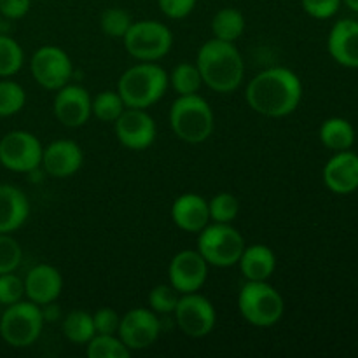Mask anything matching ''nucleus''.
Listing matches in <instances>:
<instances>
[{"label":"nucleus","mask_w":358,"mask_h":358,"mask_svg":"<svg viewBox=\"0 0 358 358\" xmlns=\"http://www.w3.org/2000/svg\"><path fill=\"white\" fill-rule=\"evenodd\" d=\"M23 261V248L10 234L0 233V275L13 273Z\"/></svg>","instance_id":"nucleus-34"},{"label":"nucleus","mask_w":358,"mask_h":358,"mask_svg":"<svg viewBox=\"0 0 358 358\" xmlns=\"http://www.w3.org/2000/svg\"><path fill=\"white\" fill-rule=\"evenodd\" d=\"M87 358H129L131 352L117 334H94L86 345Z\"/></svg>","instance_id":"nucleus-27"},{"label":"nucleus","mask_w":358,"mask_h":358,"mask_svg":"<svg viewBox=\"0 0 358 358\" xmlns=\"http://www.w3.org/2000/svg\"><path fill=\"white\" fill-rule=\"evenodd\" d=\"M161 334L159 315L150 308H133L121 317L117 336L129 352H142L150 348Z\"/></svg>","instance_id":"nucleus-12"},{"label":"nucleus","mask_w":358,"mask_h":358,"mask_svg":"<svg viewBox=\"0 0 358 358\" xmlns=\"http://www.w3.org/2000/svg\"><path fill=\"white\" fill-rule=\"evenodd\" d=\"M341 3V0H301L304 13L315 20H329L336 16Z\"/></svg>","instance_id":"nucleus-36"},{"label":"nucleus","mask_w":358,"mask_h":358,"mask_svg":"<svg viewBox=\"0 0 358 358\" xmlns=\"http://www.w3.org/2000/svg\"><path fill=\"white\" fill-rule=\"evenodd\" d=\"M236 266H240L241 275L247 282H268L276 271V255L268 245H248Z\"/></svg>","instance_id":"nucleus-22"},{"label":"nucleus","mask_w":358,"mask_h":358,"mask_svg":"<svg viewBox=\"0 0 358 358\" xmlns=\"http://www.w3.org/2000/svg\"><path fill=\"white\" fill-rule=\"evenodd\" d=\"M91 94L86 87L79 84H66L59 87L52 100V112L59 124L66 128H80L90 121L91 114Z\"/></svg>","instance_id":"nucleus-15"},{"label":"nucleus","mask_w":358,"mask_h":358,"mask_svg":"<svg viewBox=\"0 0 358 358\" xmlns=\"http://www.w3.org/2000/svg\"><path fill=\"white\" fill-rule=\"evenodd\" d=\"M31 0H0V16L6 20H21L28 14Z\"/></svg>","instance_id":"nucleus-39"},{"label":"nucleus","mask_w":358,"mask_h":358,"mask_svg":"<svg viewBox=\"0 0 358 358\" xmlns=\"http://www.w3.org/2000/svg\"><path fill=\"white\" fill-rule=\"evenodd\" d=\"M171 220L178 229L198 234L210 224L208 201L196 192L180 194L171 205Z\"/></svg>","instance_id":"nucleus-20"},{"label":"nucleus","mask_w":358,"mask_h":358,"mask_svg":"<svg viewBox=\"0 0 358 358\" xmlns=\"http://www.w3.org/2000/svg\"><path fill=\"white\" fill-rule=\"evenodd\" d=\"M318 136L327 149L341 152L352 149L355 143V128L352 122L343 117H329L327 121L322 122Z\"/></svg>","instance_id":"nucleus-23"},{"label":"nucleus","mask_w":358,"mask_h":358,"mask_svg":"<svg viewBox=\"0 0 358 358\" xmlns=\"http://www.w3.org/2000/svg\"><path fill=\"white\" fill-rule=\"evenodd\" d=\"M168 72L156 62H140L129 66L117 80V93L129 108H149L166 93Z\"/></svg>","instance_id":"nucleus-3"},{"label":"nucleus","mask_w":358,"mask_h":358,"mask_svg":"<svg viewBox=\"0 0 358 358\" xmlns=\"http://www.w3.org/2000/svg\"><path fill=\"white\" fill-rule=\"evenodd\" d=\"M41 140L24 129H13L0 138V164L14 173H31L42 164Z\"/></svg>","instance_id":"nucleus-9"},{"label":"nucleus","mask_w":358,"mask_h":358,"mask_svg":"<svg viewBox=\"0 0 358 358\" xmlns=\"http://www.w3.org/2000/svg\"><path fill=\"white\" fill-rule=\"evenodd\" d=\"M198 0H157L159 10L170 20H184L194 10Z\"/></svg>","instance_id":"nucleus-38"},{"label":"nucleus","mask_w":358,"mask_h":358,"mask_svg":"<svg viewBox=\"0 0 358 358\" xmlns=\"http://www.w3.org/2000/svg\"><path fill=\"white\" fill-rule=\"evenodd\" d=\"M27 103V93L23 86L16 80L7 79L0 80V117H10L23 110Z\"/></svg>","instance_id":"nucleus-30"},{"label":"nucleus","mask_w":358,"mask_h":358,"mask_svg":"<svg viewBox=\"0 0 358 358\" xmlns=\"http://www.w3.org/2000/svg\"><path fill=\"white\" fill-rule=\"evenodd\" d=\"M168 83L173 87L175 93L178 96H185V94H194L201 90L203 79L199 73L196 63L182 62L168 73Z\"/></svg>","instance_id":"nucleus-26"},{"label":"nucleus","mask_w":358,"mask_h":358,"mask_svg":"<svg viewBox=\"0 0 358 358\" xmlns=\"http://www.w3.org/2000/svg\"><path fill=\"white\" fill-rule=\"evenodd\" d=\"M180 294L170 283H159L149 292V308L156 315H173Z\"/></svg>","instance_id":"nucleus-33"},{"label":"nucleus","mask_w":358,"mask_h":358,"mask_svg":"<svg viewBox=\"0 0 358 358\" xmlns=\"http://www.w3.org/2000/svg\"><path fill=\"white\" fill-rule=\"evenodd\" d=\"M23 48L9 35L0 34V79L13 77L23 69Z\"/></svg>","instance_id":"nucleus-29"},{"label":"nucleus","mask_w":358,"mask_h":358,"mask_svg":"<svg viewBox=\"0 0 358 358\" xmlns=\"http://www.w3.org/2000/svg\"><path fill=\"white\" fill-rule=\"evenodd\" d=\"M210 264L198 250H180L171 257L168 266L170 285L178 294L199 292L208 280Z\"/></svg>","instance_id":"nucleus-14"},{"label":"nucleus","mask_w":358,"mask_h":358,"mask_svg":"<svg viewBox=\"0 0 358 358\" xmlns=\"http://www.w3.org/2000/svg\"><path fill=\"white\" fill-rule=\"evenodd\" d=\"M44 324L41 306L21 299L6 306L0 317V338L10 348H28L41 338Z\"/></svg>","instance_id":"nucleus-6"},{"label":"nucleus","mask_w":358,"mask_h":358,"mask_svg":"<svg viewBox=\"0 0 358 358\" xmlns=\"http://www.w3.org/2000/svg\"><path fill=\"white\" fill-rule=\"evenodd\" d=\"M93 322L96 334H117L121 315L112 308H100L93 313Z\"/></svg>","instance_id":"nucleus-37"},{"label":"nucleus","mask_w":358,"mask_h":358,"mask_svg":"<svg viewBox=\"0 0 358 358\" xmlns=\"http://www.w3.org/2000/svg\"><path fill=\"white\" fill-rule=\"evenodd\" d=\"M238 310L254 327H273L282 320L285 301L268 282H247L238 296Z\"/></svg>","instance_id":"nucleus-5"},{"label":"nucleus","mask_w":358,"mask_h":358,"mask_svg":"<svg viewBox=\"0 0 358 358\" xmlns=\"http://www.w3.org/2000/svg\"><path fill=\"white\" fill-rule=\"evenodd\" d=\"M324 184L339 196L352 194L358 189V154L352 150L336 152L324 166Z\"/></svg>","instance_id":"nucleus-17"},{"label":"nucleus","mask_w":358,"mask_h":358,"mask_svg":"<svg viewBox=\"0 0 358 358\" xmlns=\"http://www.w3.org/2000/svg\"><path fill=\"white\" fill-rule=\"evenodd\" d=\"M24 297V280L13 273L0 275V304L10 306Z\"/></svg>","instance_id":"nucleus-35"},{"label":"nucleus","mask_w":358,"mask_h":358,"mask_svg":"<svg viewBox=\"0 0 358 358\" xmlns=\"http://www.w3.org/2000/svg\"><path fill=\"white\" fill-rule=\"evenodd\" d=\"M63 290V276L55 266L37 264L24 276V297L44 306L55 303Z\"/></svg>","instance_id":"nucleus-18"},{"label":"nucleus","mask_w":358,"mask_h":358,"mask_svg":"<svg viewBox=\"0 0 358 358\" xmlns=\"http://www.w3.org/2000/svg\"><path fill=\"white\" fill-rule=\"evenodd\" d=\"M177 327L189 338H205L215 329L217 311L208 297L199 292L180 294L173 311Z\"/></svg>","instance_id":"nucleus-11"},{"label":"nucleus","mask_w":358,"mask_h":358,"mask_svg":"<svg viewBox=\"0 0 358 358\" xmlns=\"http://www.w3.org/2000/svg\"><path fill=\"white\" fill-rule=\"evenodd\" d=\"M196 66L203 84L215 93H233L245 79V62L234 42L210 38L199 48Z\"/></svg>","instance_id":"nucleus-2"},{"label":"nucleus","mask_w":358,"mask_h":358,"mask_svg":"<svg viewBox=\"0 0 358 358\" xmlns=\"http://www.w3.org/2000/svg\"><path fill=\"white\" fill-rule=\"evenodd\" d=\"M30 217V201L20 187L0 184V233H14Z\"/></svg>","instance_id":"nucleus-21"},{"label":"nucleus","mask_w":358,"mask_h":358,"mask_svg":"<svg viewBox=\"0 0 358 358\" xmlns=\"http://www.w3.org/2000/svg\"><path fill=\"white\" fill-rule=\"evenodd\" d=\"M133 20L129 13L121 7H108L100 16V28L107 37L122 38L131 27Z\"/></svg>","instance_id":"nucleus-32"},{"label":"nucleus","mask_w":358,"mask_h":358,"mask_svg":"<svg viewBox=\"0 0 358 358\" xmlns=\"http://www.w3.org/2000/svg\"><path fill=\"white\" fill-rule=\"evenodd\" d=\"M114 133L117 142L128 150H145L156 142L157 126L147 108H129L115 119Z\"/></svg>","instance_id":"nucleus-13"},{"label":"nucleus","mask_w":358,"mask_h":358,"mask_svg":"<svg viewBox=\"0 0 358 358\" xmlns=\"http://www.w3.org/2000/svg\"><path fill=\"white\" fill-rule=\"evenodd\" d=\"M122 41L131 58L138 62H157L171 51L173 34L161 21L140 20L133 21Z\"/></svg>","instance_id":"nucleus-8"},{"label":"nucleus","mask_w":358,"mask_h":358,"mask_svg":"<svg viewBox=\"0 0 358 358\" xmlns=\"http://www.w3.org/2000/svg\"><path fill=\"white\" fill-rule=\"evenodd\" d=\"M42 310V317H44V322H56L62 318V310H59V306L55 303H49V304H44V306H41Z\"/></svg>","instance_id":"nucleus-40"},{"label":"nucleus","mask_w":358,"mask_h":358,"mask_svg":"<svg viewBox=\"0 0 358 358\" xmlns=\"http://www.w3.org/2000/svg\"><path fill=\"white\" fill-rule=\"evenodd\" d=\"M126 105L117 91H100L96 96L91 100V114L101 122H112L124 112Z\"/></svg>","instance_id":"nucleus-28"},{"label":"nucleus","mask_w":358,"mask_h":358,"mask_svg":"<svg viewBox=\"0 0 358 358\" xmlns=\"http://www.w3.org/2000/svg\"><path fill=\"white\" fill-rule=\"evenodd\" d=\"M329 55L346 69H358V21L339 20L329 31Z\"/></svg>","instance_id":"nucleus-19"},{"label":"nucleus","mask_w":358,"mask_h":358,"mask_svg":"<svg viewBox=\"0 0 358 358\" xmlns=\"http://www.w3.org/2000/svg\"><path fill=\"white\" fill-rule=\"evenodd\" d=\"M84 152L73 140L59 138L48 143L42 150V164L45 173L55 178H69L83 168Z\"/></svg>","instance_id":"nucleus-16"},{"label":"nucleus","mask_w":358,"mask_h":358,"mask_svg":"<svg viewBox=\"0 0 358 358\" xmlns=\"http://www.w3.org/2000/svg\"><path fill=\"white\" fill-rule=\"evenodd\" d=\"M210 222L219 224H233L240 212V203L238 198L231 192H219L208 201Z\"/></svg>","instance_id":"nucleus-31"},{"label":"nucleus","mask_w":358,"mask_h":358,"mask_svg":"<svg viewBox=\"0 0 358 358\" xmlns=\"http://www.w3.org/2000/svg\"><path fill=\"white\" fill-rule=\"evenodd\" d=\"M170 128L185 143H203L212 136L215 115L198 93L177 96L170 107Z\"/></svg>","instance_id":"nucleus-4"},{"label":"nucleus","mask_w":358,"mask_h":358,"mask_svg":"<svg viewBox=\"0 0 358 358\" xmlns=\"http://www.w3.org/2000/svg\"><path fill=\"white\" fill-rule=\"evenodd\" d=\"M299 76L285 66H271L254 76L245 91L248 107L264 117H287L303 101Z\"/></svg>","instance_id":"nucleus-1"},{"label":"nucleus","mask_w":358,"mask_h":358,"mask_svg":"<svg viewBox=\"0 0 358 358\" xmlns=\"http://www.w3.org/2000/svg\"><path fill=\"white\" fill-rule=\"evenodd\" d=\"M63 336L69 339L72 345H84L90 343V339L96 334L94 331L93 315L84 310H73L63 318L62 325Z\"/></svg>","instance_id":"nucleus-25"},{"label":"nucleus","mask_w":358,"mask_h":358,"mask_svg":"<svg viewBox=\"0 0 358 358\" xmlns=\"http://www.w3.org/2000/svg\"><path fill=\"white\" fill-rule=\"evenodd\" d=\"M348 9H352L353 13H358V0H341Z\"/></svg>","instance_id":"nucleus-41"},{"label":"nucleus","mask_w":358,"mask_h":358,"mask_svg":"<svg viewBox=\"0 0 358 358\" xmlns=\"http://www.w3.org/2000/svg\"><path fill=\"white\" fill-rule=\"evenodd\" d=\"M245 16L236 7H224L217 10L212 17V34L213 38H219L224 42H236L243 35Z\"/></svg>","instance_id":"nucleus-24"},{"label":"nucleus","mask_w":358,"mask_h":358,"mask_svg":"<svg viewBox=\"0 0 358 358\" xmlns=\"http://www.w3.org/2000/svg\"><path fill=\"white\" fill-rule=\"evenodd\" d=\"M30 72L35 83L48 91H58L72 80L73 65L66 51L58 45H42L31 55Z\"/></svg>","instance_id":"nucleus-10"},{"label":"nucleus","mask_w":358,"mask_h":358,"mask_svg":"<svg viewBox=\"0 0 358 358\" xmlns=\"http://www.w3.org/2000/svg\"><path fill=\"white\" fill-rule=\"evenodd\" d=\"M245 238L231 224H208L198 233V248L206 262L213 268H233L245 250Z\"/></svg>","instance_id":"nucleus-7"}]
</instances>
